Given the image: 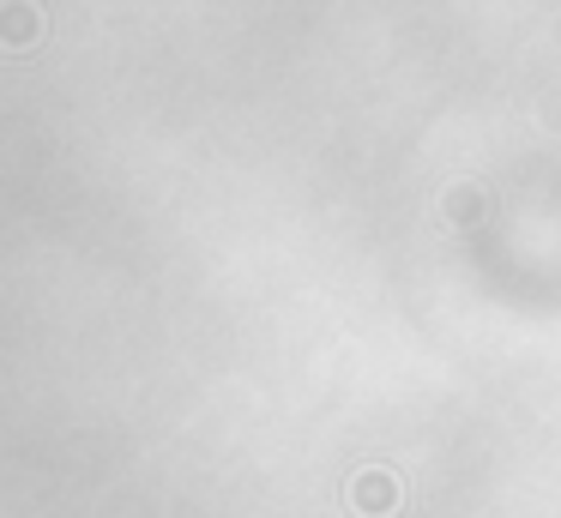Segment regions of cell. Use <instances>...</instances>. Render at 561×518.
<instances>
[{"mask_svg":"<svg viewBox=\"0 0 561 518\" xmlns=\"http://www.w3.org/2000/svg\"><path fill=\"white\" fill-rule=\"evenodd\" d=\"M344 500H351L356 518H392V513H399V500H404V488H399V476H392L387 464H368V470H356V476H351Z\"/></svg>","mask_w":561,"mask_h":518,"instance_id":"6da1fadb","label":"cell"},{"mask_svg":"<svg viewBox=\"0 0 561 518\" xmlns=\"http://www.w3.org/2000/svg\"><path fill=\"white\" fill-rule=\"evenodd\" d=\"M43 36V12L37 7H0V43H37Z\"/></svg>","mask_w":561,"mask_h":518,"instance_id":"7a4b0ae2","label":"cell"}]
</instances>
